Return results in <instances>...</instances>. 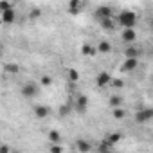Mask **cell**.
Returning a JSON list of instances; mask_svg holds the SVG:
<instances>
[{
    "mask_svg": "<svg viewBox=\"0 0 153 153\" xmlns=\"http://www.w3.org/2000/svg\"><path fill=\"white\" fill-rule=\"evenodd\" d=\"M119 24L123 25V29H133L135 22H137V15L133 11H123L119 16H117Z\"/></svg>",
    "mask_w": 153,
    "mask_h": 153,
    "instance_id": "obj_1",
    "label": "cell"
},
{
    "mask_svg": "<svg viewBox=\"0 0 153 153\" xmlns=\"http://www.w3.org/2000/svg\"><path fill=\"white\" fill-rule=\"evenodd\" d=\"M38 92H40V85H38V83H34V81H29V83H25V85L22 87V96H24V97H27V99L36 97V96H38Z\"/></svg>",
    "mask_w": 153,
    "mask_h": 153,
    "instance_id": "obj_2",
    "label": "cell"
},
{
    "mask_svg": "<svg viewBox=\"0 0 153 153\" xmlns=\"http://www.w3.org/2000/svg\"><path fill=\"white\" fill-rule=\"evenodd\" d=\"M110 81H112V76H110V72H99L97 74V78H96V85L99 87V88H105V87H110Z\"/></svg>",
    "mask_w": 153,
    "mask_h": 153,
    "instance_id": "obj_3",
    "label": "cell"
},
{
    "mask_svg": "<svg viewBox=\"0 0 153 153\" xmlns=\"http://www.w3.org/2000/svg\"><path fill=\"white\" fill-rule=\"evenodd\" d=\"M124 56L126 58H131V59H139L142 56V49L137 47V45H130V47L124 49Z\"/></svg>",
    "mask_w": 153,
    "mask_h": 153,
    "instance_id": "obj_4",
    "label": "cell"
},
{
    "mask_svg": "<svg viewBox=\"0 0 153 153\" xmlns=\"http://www.w3.org/2000/svg\"><path fill=\"white\" fill-rule=\"evenodd\" d=\"M153 117V110L151 108H144V110H139L137 114H135V121L137 123H146V121H149Z\"/></svg>",
    "mask_w": 153,
    "mask_h": 153,
    "instance_id": "obj_5",
    "label": "cell"
},
{
    "mask_svg": "<svg viewBox=\"0 0 153 153\" xmlns=\"http://www.w3.org/2000/svg\"><path fill=\"white\" fill-rule=\"evenodd\" d=\"M96 16H97L99 20L112 18V7H108V6H101V7H97V9H96Z\"/></svg>",
    "mask_w": 153,
    "mask_h": 153,
    "instance_id": "obj_6",
    "label": "cell"
},
{
    "mask_svg": "<svg viewBox=\"0 0 153 153\" xmlns=\"http://www.w3.org/2000/svg\"><path fill=\"white\" fill-rule=\"evenodd\" d=\"M121 38H123V42H124V43H133V42L137 40V33H135L133 29H123Z\"/></svg>",
    "mask_w": 153,
    "mask_h": 153,
    "instance_id": "obj_7",
    "label": "cell"
},
{
    "mask_svg": "<svg viewBox=\"0 0 153 153\" xmlns=\"http://www.w3.org/2000/svg\"><path fill=\"white\" fill-rule=\"evenodd\" d=\"M137 67H139V59L126 58V59H124V63H123V67H121V70H123V72H131V70H135Z\"/></svg>",
    "mask_w": 153,
    "mask_h": 153,
    "instance_id": "obj_8",
    "label": "cell"
},
{
    "mask_svg": "<svg viewBox=\"0 0 153 153\" xmlns=\"http://www.w3.org/2000/svg\"><path fill=\"white\" fill-rule=\"evenodd\" d=\"M76 148H78L79 153H88L92 149V144L88 140H85V139H78V140H76Z\"/></svg>",
    "mask_w": 153,
    "mask_h": 153,
    "instance_id": "obj_9",
    "label": "cell"
},
{
    "mask_svg": "<svg viewBox=\"0 0 153 153\" xmlns=\"http://www.w3.org/2000/svg\"><path fill=\"white\" fill-rule=\"evenodd\" d=\"M83 7H85V4L81 2V0H70V2H68V11L72 15H76L78 11H81Z\"/></svg>",
    "mask_w": 153,
    "mask_h": 153,
    "instance_id": "obj_10",
    "label": "cell"
},
{
    "mask_svg": "<svg viewBox=\"0 0 153 153\" xmlns=\"http://www.w3.org/2000/svg\"><path fill=\"white\" fill-rule=\"evenodd\" d=\"M87 105H88V97L87 96H79L78 99H76V108H78V112H81V114H85Z\"/></svg>",
    "mask_w": 153,
    "mask_h": 153,
    "instance_id": "obj_11",
    "label": "cell"
},
{
    "mask_svg": "<svg viewBox=\"0 0 153 153\" xmlns=\"http://www.w3.org/2000/svg\"><path fill=\"white\" fill-rule=\"evenodd\" d=\"M49 112H51V110H49L47 106H43V105H38V106L34 108V115H36L38 119H45V117L49 115Z\"/></svg>",
    "mask_w": 153,
    "mask_h": 153,
    "instance_id": "obj_12",
    "label": "cell"
},
{
    "mask_svg": "<svg viewBox=\"0 0 153 153\" xmlns=\"http://www.w3.org/2000/svg\"><path fill=\"white\" fill-rule=\"evenodd\" d=\"M97 51L103 52V54H108V52H112V43L106 42V40H101V42L97 43Z\"/></svg>",
    "mask_w": 153,
    "mask_h": 153,
    "instance_id": "obj_13",
    "label": "cell"
},
{
    "mask_svg": "<svg viewBox=\"0 0 153 153\" xmlns=\"http://www.w3.org/2000/svg\"><path fill=\"white\" fill-rule=\"evenodd\" d=\"M15 18H16L15 9H9V11L2 13V22H4V24H13V22H15Z\"/></svg>",
    "mask_w": 153,
    "mask_h": 153,
    "instance_id": "obj_14",
    "label": "cell"
},
{
    "mask_svg": "<svg viewBox=\"0 0 153 153\" xmlns=\"http://www.w3.org/2000/svg\"><path fill=\"white\" fill-rule=\"evenodd\" d=\"M4 70L7 74H18L20 72V65H16V63H6L4 65Z\"/></svg>",
    "mask_w": 153,
    "mask_h": 153,
    "instance_id": "obj_15",
    "label": "cell"
},
{
    "mask_svg": "<svg viewBox=\"0 0 153 153\" xmlns=\"http://www.w3.org/2000/svg\"><path fill=\"white\" fill-rule=\"evenodd\" d=\"M108 105H110L112 108H119V106L123 105V97H121V96H112V97L108 99Z\"/></svg>",
    "mask_w": 153,
    "mask_h": 153,
    "instance_id": "obj_16",
    "label": "cell"
},
{
    "mask_svg": "<svg viewBox=\"0 0 153 153\" xmlns=\"http://www.w3.org/2000/svg\"><path fill=\"white\" fill-rule=\"evenodd\" d=\"M119 140H121V133H110V135L106 137L105 142H106L108 146H114V144H117Z\"/></svg>",
    "mask_w": 153,
    "mask_h": 153,
    "instance_id": "obj_17",
    "label": "cell"
},
{
    "mask_svg": "<svg viewBox=\"0 0 153 153\" xmlns=\"http://www.w3.org/2000/svg\"><path fill=\"white\" fill-rule=\"evenodd\" d=\"M81 54L83 56H94L96 54V47H92L90 43H85L83 49H81Z\"/></svg>",
    "mask_w": 153,
    "mask_h": 153,
    "instance_id": "obj_18",
    "label": "cell"
},
{
    "mask_svg": "<svg viewBox=\"0 0 153 153\" xmlns=\"http://www.w3.org/2000/svg\"><path fill=\"white\" fill-rule=\"evenodd\" d=\"M59 139H61L59 131H56V130H51V131H49V140H51V144H59Z\"/></svg>",
    "mask_w": 153,
    "mask_h": 153,
    "instance_id": "obj_19",
    "label": "cell"
},
{
    "mask_svg": "<svg viewBox=\"0 0 153 153\" xmlns=\"http://www.w3.org/2000/svg\"><path fill=\"white\" fill-rule=\"evenodd\" d=\"M67 76H68V79H70L72 83H76V81L79 79V72L76 70V68H68V70H67Z\"/></svg>",
    "mask_w": 153,
    "mask_h": 153,
    "instance_id": "obj_20",
    "label": "cell"
},
{
    "mask_svg": "<svg viewBox=\"0 0 153 153\" xmlns=\"http://www.w3.org/2000/svg\"><path fill=\"white\" fill-rule=\"evenodd\" d=\"M101 25H103L106 31H114V27H115V22H114L112 18H105V20H101Z\"/></svg>",
    "mask_w": 153,
    "mask_h": 153,
    "instance_id": "obj_21",
    "label": "cell"
},
{
    "mask_svg": "<svg viewBox=\"0 0 153 153\" xmlns=\"http://www.w3.org/2000/svg\"><path fill=\"white\" fill-rule=\"evenodd\" d=\"M112 115H114V119H117V121H119V119H124V115H126V110H124L123 106H119V108H114V114H112Z\"/></svg>",
    "mask_w": 153,
    "mask_h": 153,
    "instance_id": "obj_22",
    "label": "cell"
},
{
    "mask_svg": "<svg viewBox=\"0 0 153 153\" xmlns=\"http://www.w3.org/2000/svg\"><path fill=\"white\" fill-rule=\"evenodd\" d=\"M38 85L40 87H51L52 85V78H51V76H42V79H40Z\"/></svg>",
    "mask_w": 153,
    "mask_h": 153,
    "instance_id": "obj_23",
    "label": "cell"
},
{
    "mask_svg": "<svg viewBox=\"0 0 153 153\" xmlns=\"http://www.w3.org/2000/svg\"><path fill=\"white\" fill-rule=\"evenodd\" d=\"M9 9H13V4L7 2V0H2V2H0V13H6Z\"/></svg>",
    "mask_w": 153,
    "mask_h": 153,
    "instance_id": "obj_24",
    "label": "cell"
},
{
    "mask_svg": "<svg viewBox=\"0 0 153 153\" xmlns=\"http://www.w3.org/2000/svg\"><path fill=\"white\" fill-rule=\"evenodd\" d=\"M49 153H63V148L59 144H51L49 146Z\"/></svg>",
    "mask_w": 153,
    "mask_h": 153,
    "instance_id": "obj_25",
    "label": "cell"
},
{
    "mask_svg": "<svg viewBox=\"0 0 153 153\" xmlns=\"http://www.w3.org/2000/svg\"><path fill=\"white\" fill-rule=\"evenodd\" d=\"M68 112H70V106H68V105H61V106H59V115H61V117H65Z\"/></svg>",
    "mask_w": 153,
    "mask_h": 153,
    "instance_id": "obj_26",
    "label": "cell"
},
{
    "mask_svg": "<svg viewBox=\"0 0 153 153\" xmlns=\"http://www.w3.org/2000/svg\"><path fill=\"white\" fill-rule=\"evenodd\" d=\"M110 85H112V87H115V88H123V87H124L123 79H112V81H110Z\"/></svg>",
    "mask_w": 153,
    "mask_h": 153,
    "instance_id": "obj_27",
    "label": "cell"
},
{
    "mask_svg": "<svg viewBox=\"0 0 153 153\" xmlns=\"http://www.w3.org/2000/svg\"><path fill=\"white\" fill-rule=\"evenodd\" d=\"M0 153H11V148L7 144H0Z\"/></svg>",
    "mask_w": 153,
    "mask_h": 153,
    "instance_id": "obj_28",
    "label": "cell"
},
{
    "mask_svg": "<svg viewBox=\"0 0 153 153\" xmlns=\"http://www.w3.org/2000/svg\"><path fill=\"white\" fill-rule=\"evenodd\" d=\"M40 15H42V11H40V9H33V11H31V18H38Z\"/></svg>",
    "mask_w": 153,
    "mask_h": 153,
    "instance_id": "obj_29",
    "label": "cell"
},
{
    "mask_svg": "<svg viewBox=\"0 0 153 153\" xmlns=\"http://www.w3.org/2000/svg\"><path fill=\"white\" fill-rule=\"evenodd\" d=\"M105 153H110V151H105Z\"/></svg>",
    "mask_w": 153,
    "mask_h": 153,
    "instance_id": "obj_30",
    "label": "cell"
}]
</instances>
